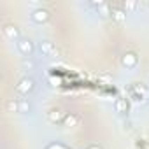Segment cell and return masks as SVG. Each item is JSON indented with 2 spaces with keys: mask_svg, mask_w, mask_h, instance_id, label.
Returning a JSON list of instances; mask_svg holds the SVG:
<instances>
[{
  "mask_svg": "<svg viewBox=\"0 0 149 149\" xmlns=\"http://www.w3.org/2000/svg\"><path fill=\"white\" fill-rule=\"evenodd\" d=\"M86 149H102V147H100V146H97V144H91V146H88Z\"/></svg>",
  "mask_w": 149,
  "mask_h": 149,
  "instance_id": "cell-14",
  "label": "cell"
},
{
  "mask_svg": "<svg viewBox=\"0 0 149 149\" xmlns=\"http://www.w3.org/2000/svg\"><path fill=\"white\" fill-rule=\"evenodd\" d=\"M47 118H49V121L51 123H58V121H61V119H65L63 118V114L58 111V109H54V111H51L49 114H47Z\"/></svg>",
  "mask_w": 149,
  "mask_h": 149,
  "instance_id": "cell-8",
  "label": "cell"
},
{
  "mask_svg": "<svg viewBox=\"0 0 149 149\" xmlns=\"http://www.w3.org/2000/svg\"><path fill=\"white\" fill-rule=\"evenodd\" d=\"M21 65H23V68H28V70H32L35 65H33V61L32 60H28V58H25L23 61H21Z\"/></svg>",
  "mask_w": 149,
  "mask_h": 149,
  "instance_id": "cell-12",
  "label": "cell"
},
{
  "mask_svg": "<svg viewBox=\"0 0 149 149\" xmlns=\"http://www.w3.org/2000/svg\"><path fill=\"white\" fill-rule=\"evenodd\" d=\"M63 125H65L67 128H74V126L79 125V118H77L76 114H67L65 119H63Z\"/></svg>",
  "mask_w": 149,
  "mask_h": 149,
  "instance_id": "cell-7",
  "label": "cell"
},
{
  "mask_svg": "<svg viewBox=\"0 0 149 149\" xmlns=\"http://www.w3.org/2000/svg\"><path fill=\"white\" fill-rule=\"evenodd\" d=\"M30 111V104L26 100H19V112H28Z\"/></svg>",
  "mask_w": 149,
  "mask_h": 149,
  "instance_id": "cell-11",
  "label": "cell"
},
{
  "mask_svg": "<svg viewBox=\"0 0 149 149\" xmlns=\"http://www.w3.org/2000/svg\"><path fill=\"white\" fill-rule=\"evenodd\" d=\"M47 18H49V13L46 9H35L32 13V19L35 23H44V21H47Z\"/></svg>",
  "mask_w": 149,
  "mask_h": 149,
  "instance_id": "cell-5",
  "label": "cell"
},
{
  "mask_svg": "<svg viewBox=\"0 0 149 149\" xmlns=\"http://www.w3.org/2000/svg\"><path fill=\"white\" fill-rule=\"evenodd\" d=\"M33 88H35V81H33L32 77H23V79L19 81V84L16 86L18 93H21V95H28Z\"/></svg>",
  "mask_w": 149,
  "mask_h": 149,
  "instance_id": "cell-1",
  "label": "cell"
},
{
  "mask_svg": "<svg viewBox=\"0 0 149 149\" xmlns=\"http://www.w3.org/2000/svg\"><path fill=\"white\" fill-rule=\"evenodd\" d=\"M40 51H42V54L51 56V58H56V56H58V51L54 49L53 42H49V40H42V42H40Z\"/></svg>",
  "mask_w": 149,
  "mask_h": 149,
  "instance_id": "cell-3",
  "label": "cell"
},
{
  "mask_svg": "<svg viewBox=\"0 0 149 149\" xmlns=\"http://www.w3.org/2000/svg\"><path fill=\"white\" fill-rule=\"evenodd\" d=\"M7 111H9V112H19V102L9 100V102H7Z\"/></svg>",
  "mask_w": 149,
  "mask_h": 149,
  "instance_id": "cell-10",
  "label": "cell"
},
{
  "mask_svg": "<svg viewBox=\"0 0 149 149\" xmlns=\"http://www.w3.org/2000/svg\"><path fill=\"white\" fill-rule=\"evenodd\" d=\"M16 44H18V49L23 56H30L33 53V42L30 39H19Z\"/></svg>",
  "mask_w": 149,
  "mask_h": 149,
  "instance_id": "cell-2",
  "label": "cell"
},
{
  "mask_svg": "<svg viewBox=\"0 0 149 149\" xmlns=\"http://www.w3.org/2000/svg\"><path fill=\"white\" fill-rule=\"evenodd\" d=\"M121 63H123L126 68H133V67L137 65V54H135V53H125Z\"/></svg>",
  "mask_w": 149,
  "mask_h": 149,
  "instance_id": "cell-6",
  "label": "cell"
},
{
  "mask_svg": "<svg viewBox=\"0 0 149 149\" xmlns=\"http://www.w3.org/2000/svg\"><path fill=\"white\" fill-rule=\"evenodd\" d=\"M4 33H6V37H7V39L16 40V42L21 39V37H19V30H18L14 25H6V26H4Z\"/></svg>",
  "mask_w": 149,
  "mask_h": 149,
  "instance_id": "cell-4",
  "label": "cell"
},
{
  "mask_svg": "<svg viewBox=\"0 0 149 149\" xmlns=\"http://www.w3.org/2000/svg\"><path fill=\"white\" fill-rule=\"evenodd\" d=\"M114 107H116L118 112H126V107H128V105H126V102H125L123 98H118L116 104H114Z\"/></svg>",
  "mask_w": 149,
  "mask_h": 149,
  "instance_id": "cell-9",
  "label": "cell"
},
{
  "mask_svg": "<svg viewBox=\"0 0 149 149\" xmlns=\"http://www.w3.org/2000/svg\"><path fill=\"white\" fill-rule=\"evenodd\" d=\"M46 149H68V147H65L63 144H58V142H53V144H49Z\"/></svg>",
  "mask_w": 149,
  "mask_h": 149,
  "instance_id": "cell-13",
  "label": "cell"
}]
</instances>
